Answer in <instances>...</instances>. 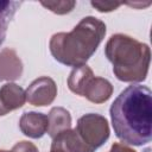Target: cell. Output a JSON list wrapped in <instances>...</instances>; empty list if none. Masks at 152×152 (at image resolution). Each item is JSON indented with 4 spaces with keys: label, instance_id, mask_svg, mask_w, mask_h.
Instances as JSON below:
<instances>
[{
    "label": "cell",
    "instance_id": "cell-16",
    "mask_svg": "<svg viewBox=\"0 0 152 152\" xmlns=\"http://www.w3.org/2000/svg\"><path fill=\"white\" fill-rule=\"evenodd\" d=\"M11 152H39V151H38V148H37V146L34 144L24 140V141L17 142L12 147Z\"/></svg>",
    "mask_w": 152,
    "mask_h": 152
},
{
    "label": "cell",
    "instance_id": "cell-3",
    "mask_svg": "<svg viewBox=\"0 0 152 152\" xmlns=\"http://www.w3.org/2000/svg\"><path fill=\"white\" fill-rule=\"evenodd\" d=\"M104 53L113 64V72L118 80L133 83L146 78L151 59L148 45L127 34L118 33L108 39Z\"/></svg>",
    "mask_w": 152,
    "mask_h": 152
},
{
    "label": "cell",
    "instance_id": "cell-14",
    "mask_svg": "<svg viewBox=\"0 0 152 152\" xmlns=\"http://www.w3.org/2000/svg\"><path fill=\"white\" fill-rule=\"evenodd\" d=\"M44 7H46L48 10H50L51 12L56 13V14H66L69 12H71L74 10V7L76 6L75 1H70V0H62V1H42L40 2Z\"/></svg>",
    "mask_w": 152,
    "mask_h": 152
},
{
    "label": "cell",
    "instance_id": "cell-11",
    "mask_svg": "<svg viewBox=\"0 0 152 152\" xmlns=\"http://www.w3.org/2000/svg\"><path fill=\"white\" fill-rule=\"evenodd\" d=\"M71 115L63 107H53L48 114V134L55 138L63 131L70 129Z\"/></svg>",
    "mask_w": 152,
    "mask_h": 152
},
{
    "label": "cell",
    "instance_id": "cell-5",
    "mask_svg": "<svg viewBox=\"0 0 152 152\" xmlns=\"http://www.w3.org/2000/svg\"><path fill=\"white\" fill-rule=\"evenodd\" d=\"M26 101L37 107L48 106L53 102L57 95V86L55 81L48 76L34 80L25 91Z\"/></svg>",
    "mask_w": 152,
    "mask_h": 152
},
{
    "label": "cell",
    "instance_id": "cell-7",
    "mask_svg": "<svg viewBox=\"0 0 152 152\" xmlns=\"http://www.w3.org/2000/svg\"><path fill=\"white\" fill-rule=\"evenodd\" d=\"M23 74V62L13 49L5 48L0 52V82L15 81Z\"/></svg>",
    "mask_w": 152,
    "mask_h": 152
},
{
    "label": "cell",
    "instance_id": "cell-9",
    "mask_svg": "<svg viewBox=\"0 0 152 152\" xmlns=\"http://www.w3.org/2000/svg\"><path fill=\"white\" fill-rule=\"evenodd\" d=\"M113 94L112 83L102 77H91L89 82L86 84L82 95L87 100L94 103H103L106 102Z\"/></svg>",
    "mask_w": 152,
    "mask_h": 152
},
{
    "label": "cell",
    "instance_id": "cell-1",
    "mask_svg": "<svg viewBox=\"0 0 152 152\" xmlns=\"http://www.w3.org/2000/svg\"><path fill=\"white\" fill-rule=\"evenodd\" d=\"M115 135L125 144L141 146L152 138V94L141 84L120 93L109 109Z\"/></svg>",
    "mask_w": 152,
    "mask_h": 152
},
{
    "label": "cell",
    "instance_id": "cell-2",
    "mask_svg": "<svg viewBox=\"0 0 152 152\" xmlns=\"http://www.w3.org/2000/svg\"><path fill=\"white\" fill-rule=\"evenodd\" d=\"M106 34V24L97 18H83L70 32L55 33L50 39L53 58L68 66L86 65Z\"/></svg>",
    "mask_w": 152,
    "mask_h": 152
},
{
    "label": "cell",
    "instance_id": "cell-17",
    "mask_svg": "<svg viewBox=\"0 0 152 152\" xmlns=\"http://www.w3.org/2000/svg\"><path fill=\"white\" fill-rule=\"evenodd\" d=\"M109 152H135L133 148H131L129 146L121 144V142H115L112 145Z\"/></svg>",
    "mask_w": 152,
    "mask_h": 152
},
{
    "label": "cell",
    "instance_id": "cell-19",
    "mask_svg": "<svg viewBox=\"0 0 152 152\" xmlns=\"http://www.w3.org/2000/svg\"><path fill=\"white\" fill-rule=\"evenodd\" d=\"M0 152H11V151H6V150H0Z\"/></svg>",
    "mask_w": 152,
    "mask_h": 152
},
{
    "label": "cell",
    "instance_id": "cell-10",
    "mask_svg": "<svg viewBox=\"0 0 152 152\" xmlns=\"http://www.w3.org/2000/svg\"><path fill=\"white\" fill-rule=\"evenodd\" d=\"M51 148H58L64 152H94L88 147L74 129H66L52 138Z\"/></svg>",
    "mask_w": 152,
    "mask_h": 152
},
{
    "label": "cell",
    "instance_id": "cell-18",
    "mask_svg": "<svg viewBox=\"0 0 152 152\" xmlns=\"http://www.w3.org/2000/svg\"><path fill=\"white\" fill-rule=\"evenodd\" d=\"M50 152H64V151L58 150V148H51V151H50Z\"/></svg>",
    "mask_w": 152,
    "mask_h": 152
},
{
    "label": "cell",
    "instance_id": "cell-6",
    "mask_svg": "<svg viewBox=\"0 0 152 152\" xmlns=\"http://www.w3.org/2000/svg\"><path fill=\"white\" fill-rule=\"evenodd\" d=\"M26 101L25 91L15 83H6L0 88V116L20 108Z\"/></svg>",
    "mask_w": 152,
    "mask_h": 152
},
{
    "label": "cell",
    "instance_id": "cell-4",
    "mask_svg": "<svg viewBox=\"0 0 152 152\" xmlns=\"http://www.w3.org/2000/svg\"><path fill=\"white\" fill-rule=\"evenodd\" d=\"M75 131L83 142L93 151L102 146L109 138L108 121L100 114H84L77 120Z\"/></svg>",
    "mask_w": 152,
    "mask_h": 152
},
{
    "label": "cell",
    "instance_id": "cell-13",
    "mask_svg": "<svg viewBox=\"0 0 152 152\" xmlns=\"http://www.w3.org/2000/svg\"><path fill=\"white\" fill-rule=\"evenodd\" d=\"M21 4V1H0V45L6 38L10 21Z\"/></svg>",
    "mask_w": 152,
    "mask_h": 152
},
{
    "label": "cell",
    "instance_id": "cell-8",
    "mask_svg": "<svg viewBox=\"0 0 152 152\" xmlns=\"http://www.w3.org/2000/svg\"><path fill=\"white\" fill-rule=\"evenodd\" d=\"M19 127L28 138H42L48 131V115L37 112L24 113L20 118Z\"/></svg>",
    "mask_w": 152,
    "mask_h": 152
},
{
    "label": "cell",
    "instance_id": "cell-12",
    "mask_svg": "<svg viewBox=\"0 0 152 152\" xmlns=\"http://www.w3.org/2000/svg\"><path fill=\"white\" fill-rule=\"evenodd\" d=\"M91 77H94V72L88 65L77 66L69 75L68 87L72 93L77 94V95H82V91H83L86 84L89 82V80Z\"/></svg>",
    "mask_w": 152,
    "mask_h": 152
},
{
    "label": "cell",
    "instance_id": "cell-15",
    "mask_svg": "<svg viewBox=\"0 0 152 152\" xmlns=\"http://www.w3.org/2000/svg\"><path fill=\"white\" fill-rule=\"evenodd\" d=\"M90 4L99 12H112L122 5V2L116 1H91Z\"/></svg>",
    "mask_w": 152,
    "mask_h": 152
}]
</instances>
